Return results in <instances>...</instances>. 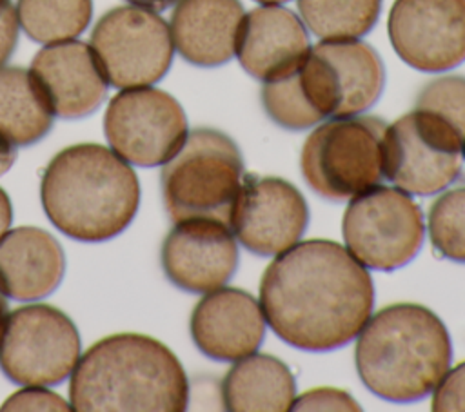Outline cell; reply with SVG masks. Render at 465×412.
<instances>
[{
  "instance_id": "obj_2",
  "label": "cell",
  "mask_w": 465,
  "mask_h": 412,
  "mask_svg": "<svg viewBox=\"0 0 465 412\" xmlns=\"http://www.w3.org/2000/svg\"><path fill=\"white\" fill-rule=\"evenodd\" d=\"M187 403L189 381L180 359L145 334L98 339L71 372L69 405L78 412H182Z\"/></svg>"
},
{
  "instance_id": "obj_35",
  "label": "cell",
  "mask_w": 465,
  "mask_h": 412,
  "mask_svg": "<svg viewBox=\"0 0 465 412\" xmlns=\"http://www.w3.org/2000/svg\"><path fill=\"white\" fill-rule=\"evenodd\" d=\"M9 9H13L11 0H0V16H2L4 13H7Z\"/></svg>"
},
{
  "instance_id": "obj_31",
  "label": "cell",
  "mask_w": 465,
  "mask_h": 412,
  "mask_svg": "<svg viewBox=\"0 0 465 412\" xmlns=\"http://www.w3.org/2000/svg\"><path fill=\"white\" fill-rule=\"evenodd\" d=\"M16 160V145L0 132V176L11 169Z\"/></svg>"
},
{
  "instance_id": "obj_34",
  "label": "cell",
  "mask_w": 465,
  "mask_h": 412,
  "mask_svg": "<svg viewBox=\"0 0 465 412\" xmlns=\"http://www.w3.org/2000/svg\"><path fill=\"white\" fill-rule=\"evenodd\" d=\"M5 316H7V299H5V294L0 290V330L5 321Z\"/></svg>"
},
{
  "instance_id": "obj_11",
  "label": "cell",
  "mask_w": 465,
  "mask_h": 412,
  "mask_svg": "<svg viewBox=\"0 0 465 412\" xmlns=\"http://www.w3.org/2000/svg\"><path fill=\"white\" fill-rule=\"evenodd\" d=\"M91 51L107 83L131 89L160 82L171 67L174 45L156 11L131 4L100 16L91 31Z\"/></svg>"
},
{
  "instance_id": "obj_8",
  "label": "cell",
  "mask_w": 465,
  "mask_h": 412,
  "mask_svg": "<svg viewBox=\"0 0 465 412\" xmlns=\"http://www.w3.org/2000/svg\"><path fill=\"white\" fill-rule=\"evenodd\" d=\"M341 232L356 261L391 272L407 265L421 249L423 212L409 192L378 183L351 198Z\"/></svg>"
},
{
  "instance_id": "obj_18",
  "label": "cell",
  "mask_w": 465,
  "mask_h": 412,
  "mask_svg": "<svg viewBox=\"0 0 465 412\" xmlns=\"http://www.w3.org/2000/svg\"><path fill=\"white\" fill-rule=\"evenodd\" d=\"M302 18L282 5H260L243 15L234 54L247 74L272 82L291 74L309 51Z\"/></svg>"
},
{
  "instance_id": "obj_22",
  "label": "cell",
  "mask_w": 465,
  "mask_h": 412,
  "mask_svg": "<svg viewBox=\"0 0 465 412\" xmlns=\"http://www.w3.org/2000/svg\"><path fill=\"white\" fill-rule=\"evenodd\" d=\"M54 114L24 67H0V132L15 145H33L53 127Z\"/></svg>"
},
{
  "instance_id": "obj_1",
  "label": "cell",
  "mask_w": 465,
  "mask_h": 412,
  "mask_svg": "<svg viewBox=\"0 0 465 412\" xmlns=\"http://www.w3.org/2000/svg\"><path fill=\"white\" fill-rule=\"evenodd\" d=\"M260 307L287 345L325 352L360 334L372 314L374 285L340 243L305 240L269 263L260 281Z\"/></svg>"
},
{
  "instance_id": "obj_23",
  "label": "cell",
  "mask_w": 465,
  "mask_h": 412,
  "mask_svg": "<svg viewBox=\"0 0 465 412\" xmlns=\"http://www.w3.org/2000/svg\"><path fill=\"white\" fill-rule=\"evenodd\" d=\"M303 25L320 40L367 34L378 22L381 0H296Z\"/></svg>"
},
{
  "instance_id": "obj_26",
  "label": "cell",
  "mask_w": 465,
  "mask_h": 412,
  "mask_svg": "<svg viewBox=\"0 0 465 412\" xmlns=\"http://www.w3.org/2000/svg\"><path fill=\"white\" fill-rule=\"evenodd\" d=\"M414 109L441 116L465 138V76L447 74L430 80L420 89Z\"/></svg>"
},
{
  "instance_id": "obj_29",
  "label": "cell",
  "mask_w": 465,
  "mask_h": 412,
  "mask_svg": "<svg viewBox=\"0 0 465 412\" xmlns=\"http://www.w3.org/2000/svg\"><path fill=\"white\" fill-rule=\"evenodd\" d=\"M432 392V410H465V361L447 370Z\"/></svg>"
},
{
  "instance_id": "obj_33",
  "label": "cell",
  "mask_w": 465,
  "mask_h": 412,
  "mask_svg": "<svg viewBox=\"0 0 465 412\" xmlns=\"http://www.w3.org/2000/svg\"><path fill=\"white\" fill-rule=\"evenodd\" d=\"M133 5H142V7H149L153 11H162L171 7L173 4H176L178 0H127Z\"/></svg>"
},
{
  "instance_id": "obj_20",
  "label": "cell",
  "mask_w": 465,
  "mask_h": 412,
  "mask_svg": "<svg viewBox=\"0 0 465 412\" xmlns=\"http://www.w3.org/2000/svg\"><path fill=\"white\" fill-rule=\"evenodd\" d=\"M240 0H178L171 15V38L178 54L196 67L227 64L243 18Z\"/></svg>"
},
{
  "instance_id": "obj_9",
  "label": "cell",
  "mask_w": 465,
  "mask_h": 412,
  "mask_svg": "<svg viewBox=\"0 0 465 412\" xmlns=\"http://www.w3.org/2000/svg\"><path fill=\"white\" fill-rule=\"evenodd\" d=\"M463 142L441 116L412 109L385 129L383 178L409 194H436L460 176Z\"/></svg>"
},
{
  "instance_id": "obj_17",
  "label": "cell",
  "mask_w": 465,
  "mask_h": 412,
  "mask_svg": "<svg viewBox=\"0 0 465 412\" xmlns=\"http://www.w3.org/2000/svg\"><path fill=\"white\" fill-rule=\"evenodd\" d=\"M29 73L58 118L89 116L107 94V80L85 42L65 40L42 47Z\"/></svg>"
},
{
  "instance_id": "obj_12",
  "label": "cell",
  "mask_w": 465,
  "mask_h": 412,
  "mask_svg": "<svg viewBox=\"0 0 465 412\" xmlns=\"http://www.w3.org/2000/svg\"><path fill=\"white\" fill-rule=\"evenodd\" d=\"M111 149L127 163L156 167L169 162L187 138V116L180 102L156 87L116 93L104 114Z\"/></svg>"
},
{
  "instance_id": "obj_7",
  "label": "cell",
  "mask_w": 465,
  "mask_h": 412,
  "mask_svg": "<svg viewBox=\"0 0 465 412\" xmlns=\"http://www.w3.org/2000/svg\"><path fill=\"white\" fill-rule=\"evenodd\" d=\"M296 91L316 122L356 116L381 96L385 67L378 51L358 38L322 40L292 71Z\"/></svg>"
},
{
  "instance_id": "obj_36",
  "label": "cell",
  "mask_w": 465,
  "mask_h": 412,
  "mask_svg": "<svg viewBox=\"0 0 465 412\" xmlns=\"http://www.w3.org/2000/svg\"><path fill=\"white\" fill-rule=\"evenodd\" d=\"M262 5H278V4H285V2H291V0H254Z\"/></svg>"
},
{
  "instance_id": "obj_21",
  "label": "cell",
  "mask_w": 465,
  "mask_h": 412,
  "mask_svg": "<svg viewBox=\"0 0 465 412\" xmlns=\"http://www.w3.org/2000/svg\"><path fill=\"white\" fill-rule=\"evenodd\" d=\"M296 397L291 368L271 354L236 359L222 381L223 408L231 412H283Z\"/></svg>"
},
{
  "instance_id": "obj_10",
  "label": "cell",
  "mask_w": 465,
  "mask_h": 412,
  "mask_svg": "<svg viewBox=\"0 0 465 412\" xmlns=\"http://www.w3.org/2000/svg\"><path fill=\"white\" fill-rule=\"evenodd\" d=\"M80 358L73 319L47 303L7 312L0 330V370L18 385L51 387L71 376Z\"/></svg>"
},
{
  "instance_id": "obj_5",
  "label": "cell",
  "mask_w": 465,
  "mask_h": 412,
  "mask_svg": "<svg viewBox=\"0 0 465 412\" xmlns=\"http://www.w3.org/2000/svg\"><path fill=\"white\" fill-rule=\"evenodd\" d=\"M243 171L242 152L231 136L211 127L193 129L160 172L169 218L174 223L213 218L229 225Z\"/></svg>"
},
{
  "instance_id": "obj_37",
  "label": "cell",
  "mask_w": 465,
  "mask_h": 412,
  "mask_svg": "<svg viewBox=\"0 0 465 412\" xmlns=\"http://www.w3.org/2000/svg\"><path fill=\"white\" fill-rule=\"evenodd\" d=\"M463 160H465V142H463Z\"/></svg>"
},
{
  "instance_id": "obj_16",
  "label": "cell",
  "mask_w": 465,
  "mask_h": 412,
  "mask_svg": "<svg viewBox=\"0 0 465 412\" xmlns=\"http://www.w3.org/2000/svg\"><path fill=\"white\" fill-rule=\"evenodd\" d=\"M189 329L202 354L214 361H236L258 350L265 336V318L251 292L218 287L194 305Z\"/></svg>"
},
{
  "instance_id": "obj_28",
  "label": "cell",
  "mask_w": 465,
  "mask_h": 412,
  "mask_svg": "<svg viewBox=\"0 0 465 412\" xmlns=\"http://www.w3.org/2000/svg\"><path fill=\"white\" fill-rule=\"evenodd\" d=\"M2 410H71V405L53 390H47L38 385H25V388L11 394Z\"/></svg>"
},
{
  "instance_id": "obj_30",
  "label": "cell",
  "mask_w": 465,
  "mask_h": 412,
  "mask_svg": "<svg viewBox=\"0 0 465 412\" xmlns=\"http://www.w3.org/2000/svg\"><path fill=\"white\" fill-rule=\"evenodd\" d=\"M18 42V16L16 9H9L0 16V67L11 58Z\"/></svg>"
},
{
  "instance_id": "obj_24",
  "label": "cell",
  "mask_w": 465,
  "mask_h": 412,
  "mask_svg": "<svg viewBox=\"0 0 465 412\" xmlns=\"http://www.w3.org/2000/svg\"><path fill=\"white\" fill-rule=\"evenodd\" d=\"M16 16L33 42L74 40L91 22L93 0H18Z\"/></svg>"
},
{
  "instance_id": "obj_14",
  "label": "cell",
  "mask_w": 465,
  "mask_h": 412,
  "mask_svg": "<svg viewBox=\"0 0 465 412\" xmlns=\"http://www.w3.org/2000/svg\"><path fill=\"white\" fill-rule=\"evenodd\" d=\"M387 31L416 71L443 73L465 62V0H394Z\"/></svg>"
},
{
  "instance_id": "obj_6",
  "label": "cell",
  "mask_w": 465,
  "mask_h": 412,
  "mask_svg": "<svg viewBox=\"0 0 465 412\" xmlns=\"http://www.w3.org/2000/svg\"><path fill=\"white\" fill-rule=\"evenodd\" d=\"M385 129V120L369 114L320 122L300 156L309 187L325 200L340 201L378 185L383 180Z\"/></svg>"
},
{
  "instance_id": "obj_27",
  "label": "cell",
  "mask_w": 465,
  "mask_h": 412,
  "mask_svg": "<svg viewBox=\"0 0 465 412\" xmlns=\"http://www.w3.org/2000/svg\"><path fill=\"white\" fill-rule=\"evenodd\" d=\"M358 401L345 390L320 387L294 397L291 410H360Z\"/></svg>"
},
{
  "instance_id": "obj_3",
  "label": "cell",
  "mask_w": 465,
  "mask_h": 412,
  "mask_svg": "<svg viewBox=\"0 0 465 412\" xmlns=\"http://www.w3.org/2000/svg\"><path fill=\"white\" fill-rule=\"evenodd\" d=\"M40 200L49 221L65 236L100 243L124 232L140 205L133 167L100 143L62 149L44 169Z\"/></svg>"
},
{
  "instance_id": "obj_13",
  "label": "cell",
  "mask_w": 465,
  "mask_h": 412,
  "mask_svg": "<svg viewBox=\"0 0 465 412\" xmlns=\"http://www.w3.org/2000/svg\"><path fill=\"white\" fill-rule=\"evenodd\" d=\"M307 223V201L291 181L278 176H243L229 227L247 250L276 256L300 241Z\"/></svg>"
},
{
  "instance_id": "obj_32",
  "label": "cell",
  "mask_w": 465,
  "mask_h": 412,
  "mask_svg": "<svg viewBox=\"0 0 465 412\" xmlns=\"http://www.w3.org/2000/svg\"><path fill=\"white\" fill-rule=\"evenodd\" d=\"M13 221V207L7 192L0 187V238L7 232L9 225Z\"/></svg>"
},
{
  "instance_id": "obj_15",
  "label": "cell",
  "mask_w": 465,
  "mask_h": 412,
  "mask_svg": "<svg viewBox=\"0 0 465 412\" xmlns=\"http://www.w3.org/2000/svg\"><path fill=\"white\" fill-rule=\"evenodd\" d=\"M238 258L231 227L213 218L176 221L160 252L167 280L182 290L198 294L223 287L234 276Z\"/></svg>"
},
{
  "instance_id": "obj_19",
  "label": "cell",
  "mask_w": 465,
  "mask_h": 412,
  "mask_svg": "<svg viewBox=\"0 0 465 412\" xmlns=\"http://www.w3.org/2000/svg\"><path fill=\"white\" fill-rule=\"evenodd\" d=\"M65 272L58 240L38 227H16L0 238V290L16 301L49 296Z\"/></svg>"
},
{
  "instance_id": "obj_25",
  "label": "cell",
  "mask_w": 465,
  "mask_h": 412,
  "mask_svg": "<svg viewBox=\"0 0 465 412\" xmlns=\"http://www.w3.org/2000/svg\"><path fill=\"white\" fill-rule=\"evenodd\" d=\"M427 231L438 256L465 263V183L441 192L432 201Z\"/></svg>"
},
{
  "instance_id": "obj_4",
  "label": "cell",
  "mask_w": 465,
  "mask_h": 412,
  "mask_svg": "<svg viewBox=\"0 0 465 412\" xmlns=\"http://www.w3.org/2000/svg\"><path fill=\"white\" fill-rule=\"evenodd\" d=\"M443 321L418 303H392L371 314L358 334L354 363L361 383L391 403L429 396L450 367Z\"/></svg>"
}]
</instances>
